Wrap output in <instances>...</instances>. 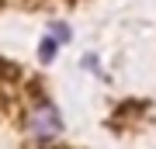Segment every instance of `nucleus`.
I'll return each mask as SVG.
<instances>
[{
    "mask_svg": "<svg viewBox=\"0 0 156 149\" xmlns=\"http://www.w3.org/2000/svg\"><path fill=\"white\" fill-rule=\"evenodd\" d=\"M31 132L42 135V139L56 135V132H59V115H56L52 108H38V111L31 115Z\"/></svg>",
    "mask_w": 156,
    "mask_h": 149,
    "instance_id": "1",
    "label": "nucleus"
},
{
    "mask_svg": "<svg viewBox=\"0 0 156 149\" xmlns=\"http://www.w3.org/2000/svg\"><path fill=\"white\" fill-rule=\"evenodd\" d=\"M52 52H56V45H52V42H45V45H42V59H49Z\"/></svg>",
    "mask_w": 156,
    "mask_h": 149,
    "instance_id": "2",
    "label": "nucleus"
}]
</instances>
